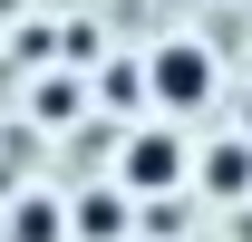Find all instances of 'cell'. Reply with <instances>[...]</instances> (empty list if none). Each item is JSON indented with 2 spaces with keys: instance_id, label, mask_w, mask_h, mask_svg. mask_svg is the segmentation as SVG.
<instances>
[{
  "instance_id": "obj_1",
  "label": "cell",
  "mask_w": 252,
  "mask_h": 242,
  "mask_svg": "<svg viewBox=\"0 0 252 242\" xmlns=\"http://www.w3.org/2000/svg\"><path fill=\"white\" fill-rule=\"evenodd\" d=\"M185 165H194V146L175 136V126H136L117 146V194L126 204H165L175 184H185Z\"/></svg>"
},
{
  "instance_id": "obj_2",
  "label": "cell",
  "mask_w": 252,
  "mask_h": 242,
  "mask_svg": "<svg viewBox=\"0 0 252 242\" xmlns=\"http://www.w3.org/2000/svg\"><path fill=\"white\" fill-rule=\"evenodd\" d=\"M136 68H146V97H156V107H175V117L214 107V88H223V68H214V49H204V39H156V59H136Z\"/></svg>"
},
{
  "instance_id": "obj_3",
  "label": "cell",
  "mask_w": 252,
  "mask_h": 242,
  "mask_svg": "<svg viewBox=\"0 0 252 242\" xmlns=\"http://www.w3.org/2000/svg\"><path fill=\"white\" fill-rule=\"evenodd\" d=\"M185 184H204V204H252V146L243 136H214V146L185 165Z\"/></svg>"
},
{
  "instance_id": "obj_4",
  "label": "cell",
  "mask_w": 252,
  "mask_h": 242,
  "mask_svg": "<svg viewBox=\"0 0 252 242\" xmlns=\"http://www.w3.org/2000/svg\"><path fill=\"white\" fill-rule=\"evenodd\" d=\"M126 223H136V204H126L117 184H88L68 204V233H88V242H126Z\"/></svg>"
},
{
  "instance_id": "obj_5",
  "label": "cell",
  "mask_w": 252,
  "mask_h": 242,
  "mask_svg": "<svg viewBox=\"0 0 252 242\" xmlns=\"http://www.w3.org/2000/svg\"><path fill=\"white\" fill-rule=\"evenodd\" d=\"M10 242H68V204L59 194H20L10 204Z\"/></svg>"
},
{
  "instance_id": "obj_6",
  "label": "cell",
  "mask_w": 252,
  "mask_h": 242,
  "mask_svg": "<svg viewBox=\"0 0 252 242\" xmlns=\"http://www.w3.org/2000/svg\"><path fill=\"white\" fill-rule=\"evenodd\" d=\"M97 88H107V107L126 117V107H146V68H136V59H107V78H97Z\"/></svg>"
},
{
  "instance_id": "obj_7",
  "label": "cell",
  "mask_w": 252,
  "mask_h": 242,
  "mask_svg": "<svg viewBox=\"0 0 252 242\" xmlns=\"http://www.w3.org/2000/svg\"><path fill=\"white\" fill-rule=\"evenodd\" d=\"M30 107H39V126H68V117H78V78H39Z\"/></svg>"
}]
</instances>
